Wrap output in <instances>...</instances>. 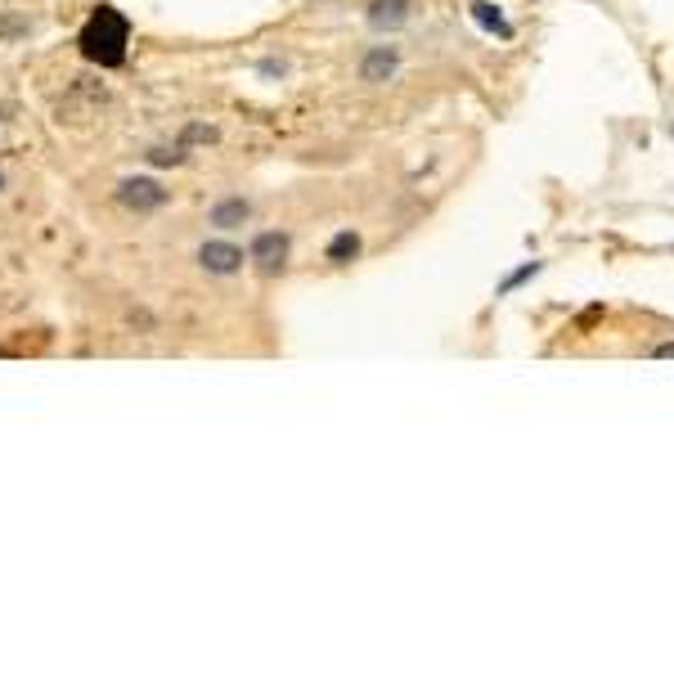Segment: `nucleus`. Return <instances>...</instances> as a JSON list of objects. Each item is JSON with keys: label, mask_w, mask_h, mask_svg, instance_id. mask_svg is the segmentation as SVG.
<instances>
[{"label": "nucleus", "mask_w": 674, "mask_h": 674, "mask_svg": "<svg viewBox=\"0 0 674 674\" xmlns=\"http://www.w3.org/2000/svg\"><path fill=\"white\" fill-rule=\"evenodd\" d=\"M126 41H131V23H126L113 5H99V10L86 19L82 37H77L82 55H86L91 64H99V68L126 64Z\"/></svg>", "instance_id": "1"}, {"label": "nucleus", "mask_w": 674, "mask_h": 674, "mask_svg": "<svg viewBox=\"0 0 674 674\" xmlns=\"http://www.w3.org/2000/svg\"><path fill=\"white\" fill-rule=\"evenodd\" d=\"M247 216H252V207H247L243 198H225V203L212 207V225H216V229H234V225H243Z\"/></svg>", "instance_id": "7"}, {"label": "nucleus", "mask_w": 674, "mask_h": 674, "mask_svg": "<svg viewBox=\"0 0 674 674\" xmlns=\"http://www.w3.org/2000/svg\"><path fill=\"white\" fill-rule=\"evenodd\" d=\"M360 252V238L347 229V234H337L333 243H328V261H347V256H356Z\"/></svg>", "instance_id": "8"}, {"label": "nucleus", "mask_w": 674, "mask_h": 674, "mask_svg": "<svg viewBox=\"0 0 674 674\" xmlns=\"http://www.w3.org/2000/svg\"><path fill=\"white\" fill-rule=\"evenodd\" d=\"M472 14H477V23H481V28H490V32H499V37H513V28L499 19V10H490V5H477Z\"/></svg>", "instance_id": "9"}, {"label": "nucleus", "mask_w": 674, "mask_h": 674, "mask_svg": "<svg viewBox=\"0 0 674 674\" xmlns=\"http://www.w3.org/2000/svg\"><path fill=\"white\" fill-rule=\"evenodd\" d=\"M392 73H396V50H387V46H378V50L360 64V77H365V82H387Z\"/></svg>", "instance_id": "6"}, {"label": "nucleus", "mask_w": 674, "mask_h": 674, "mask_svg": "<svg viewBox=\"0 0 674 674\" xmlns=\"http://www.w3.org/2000/svg\"><path fill=\"white\" fill-rule=\"evenodd\" d=\"M149 162H153V167H167V162H180V153H167V149H153V153H149Z\"/></svg>", "instance_id": "11"}, {"label": "nucleus", "mask_w": 674, "mask_h": 674, "mask_svg": "<svg viewBox=\"0 0 674 674\" xmlns=\"http://www.w3.org/2000/svg\"><path fill=\"white\" fill-rule=\"evenodd\" d=\"M28 32V23H19V19H0V37H23Z\"/></svg>", "instance_id": "10"}, {"label": "nucleus", "mask_w": 674, "mask_h": 674, "mask_svg": "<svg viewBox=\"0 0 674 674\" xmlns=\"http://www.w3.org/2000/svg\"><path fill=\"white\" fill-rule=\"evenodd\" d=\"M410 19V0H369V23L374 28H401Z\"/></svg>", "instance_id": "5"}, {"label": "nucleus", "mask_w": 674, "mask_h": 674, "mask_svg": "<svg viewBox=\"0 0 674 674\" xmlns=\"http://www.w3.org/2000/svg\"><path fill=\"white\" fill-rule=\"evenodd\" d=\"M247 256L256 261V270L274 274V270L283 265V256H288V238H283L279 229H265V234H256V238H252V252H247Z\"/></svg>", "instance_id": "3"}, {"label": "nucleus", "mask_w": 674, "mask_h": 674, "mask_svg": "<svg viewBox=\"0 0 674 674\" xmlns=\"http://www.w3.org/2000/svg\"><path fill=\"white\" fill-rule=\"evenodd\" d=\"M117 203L131 207V212H153L167 203V189L158 180H122L117 185Z\"/></svg>", "instance_id": "2"}, {"label": "nucleus", "mask_w": 674, "mask_h": 674, "mask_svg": "<svg viewBox=\"0 0 674 674\" xmlns=\"http://www.w3.org/2000/svg\"><path fill=\"white\" fill-rule=\"evenodd\" d=\"M0 189H5V176H0Z\"/></svg>", "instance_id": "12"}, {"label": "nucleus", "mask_w": 674, "mask_h": 674, "mask_svg": "<svg viewBox=\"0 0 674 674\" xmlns=\"http://www.w3.org/2000/svg\"><path fill=\"white\" fill-rule=\"evenodd\" d=\"M198 265L212 270V274H234L243 265V252L234 243H203L198 247Z\"/></svg>", "instance_id": "4"}]
</instances>
